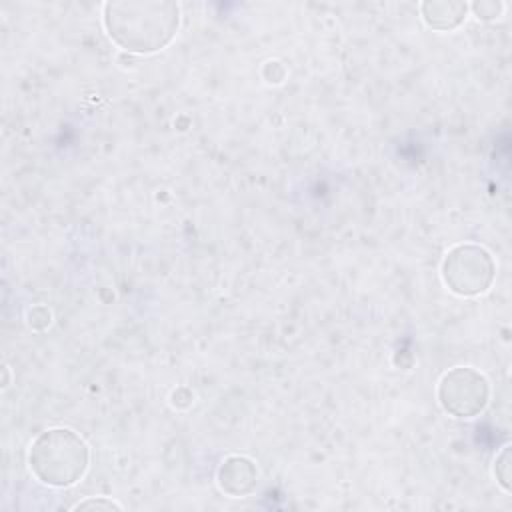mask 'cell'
Masks as SVG:
<instances>
[{"label":"cell","instance_id":"1","mask_svg":"<svg viewBox=\"0 0 512 512\" xmlns=\"http://www.w3.org/2000/svg\"><path fill=\"white\" fill-rule=\"evenodd\" d=\"M88 450L84 442L66 428L44 432L30 450V468L40 482L70 486L86 470Z\"/></svg>","mask_w":512,"mask_h":512},{"label":"cell","instance_id":"2","mask_svg":"<svg viewBox=\"0 0 512 512\" xmlns=\"http://www.w3.org/2000/svg\"><path fill=\"white\" fill-rule=\"evenodd\" d=\"M110 36L134 52L162 48L176 32L178 16H106Z\"/></svg>","mask_w":512,"mask_h":512},{"label":"cell","instance_id":"3","mask_svg":"<svg viewBox=\"0 0 512 512\" xmlns=\"http://www.w3.org/2000/svg\"><path fill=\"white\" fill-rule=\"evenodd\" d=\"M90 506H96V508H120V504H116V502H104V500H86V502L76 504L74 508H90Z\"/></svg>","mask_w":512,"mask_h":512}]
</instances>
